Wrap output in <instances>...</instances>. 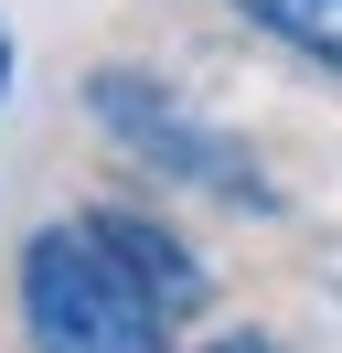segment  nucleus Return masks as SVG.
I'll return each mask as SVG.
<instances>
[{
	"label": "nucleus",
	"mask_w": 342,
	"mask_h": 353,
	"mask_svg": "<svg viewBox=\"0 0 342 353\" xmlns=\"http://www.w3.org/2000/svg\"><path fill=\"white\" fill-rule=\"evenodd\" d=\"M203 300V268L150 214H64L21 246L32 353H171V321Z\"/></svg>",
	"instance_id": "1"
},
{
	"label": "nucleus",
	"mask_w": 342,
	"mask_h": 353,
	"mask_svg": "<svg viewBox=\"0 0 342 353\" xmlns=\"http://www.w3.org/2000/svg\"><path fill=\"white\" fill-rule=\"evenodd\" d=\"M203 353H278V343H268V332H214Z\"/></svg>",
	"instance_id": "4"
},
{
	"label": "nucleus",
	"mask_w": 342,
	"mask_h": 353,
	"mask_svg": "<svg viewBox=\"0 0 342 353\" xmlns=\"http://www.w3.org/2000/svg\"><path fill=\"white\" fill-rule=\"evenodd\" d=\"M86 118H97L107 139H128V161H150V172H171V182H203V193H225V203H268V182L246 172V139L203 129L161 75H128V65L86 75Z\"/></svg>",
	"instance_id": "2"
},
{
	"label": "nucleus",
	"mask_w": 342,
	"mask_h": 353,
	"mask_svg": "<svg viewBox=\"0 0 342 353\" xmlns=\"http://www.w3.org/2000/svg\"><path fill=\"white\" fill-rule=\"evenodd\" d=\"M0 86H11V32H0Z\"/></svg>",
	"instance_id": "5"
},
{
	"label": "nucleus",
	"mask_w": 342,
	"mask_h": 353,
	"mask_svg": "<svg viewBox=\"0 0 342 353\" xmlns=\"http://www.w3.org/2000/svg\"><path fill=\"white\" fill-rule=\"evenodd\" d=\"M268 43H289L299 65H321V75H342V0H235Z\"/></svg>",
	"instance_id": "3"
}]
</instances>
